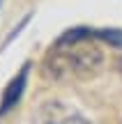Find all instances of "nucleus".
Listing matches in <instances>:
<instances>
[{
    "label": "nucleus",
    "mask_w": 122,
    "mask_h": 124,
    "mask_svg": "<svg viewBox=\"0 0 122 124\" xmlns=\"http://www.w3.org/2000/svg\"><path fill=\"white\" fill-rule=\"evenodd\" d=\"M95 37L88 28H74L65 32L58 39L55 48L46 58V69L53 78H67V76H92L104 62V55L95 44Z\"/></svg>",
    "instance_id": "nucleus-1"
},
{
    "label": "nucleus",
    "mask_w": 122,
    "mask_h": 124,
    "mask_svg": "<svg viewBox=\"0 0 122 124\" xmlns=\"http://www.w3.org/2000/svg\"><path fill=\"white\" fill-rule=\"evenodd\" d=\"M32 124H90V120L65 101H46L35 110Z\"/></svg>",
    "instance_id": "nucleus-2"
},
{
    "label": "nucleus",
    "mask_w": 122,
    "mask_h": 124,
    "mask_svg": "<svg viewBox=\"0 0 122 124\" xmlns=\"http://www.w3.org/2000/svg\"><path fill=\"white\" fill-rule=\"evenodd\" d=\"M28 69L30 67H23L21 71H18V76L12 80V83L5 87V94H2V101H0V115H5L7 110H12L14 106L18 103V99H21L23 90H25V83H28Z\"/></svg>",
    "instance_id": "nucleus-3"
},
{
    "label": "nucleus",
    "mask_w": 122,
    "mask_h": 124,
    "mask_svg": "<svg viewBox=\"0 0 122 124\" xmlns=\"http://www.w3.org/2000/svg\"><path fill=\"white\" fill-rule=\"evenodd\" d=\"M95 37L108 41V44H113V46H122V30H97Z\"/></svg>",
    "instance_id": "nucleus-4"
},
{
    "label": "nucleus",
    "mask_w": 122,
    "mask_h": 124,
    "mask_svg": "<svg viewBox=\"0 0 122 124\" xmlns=\"http://www.w3.org/2000/svg\"><path fill=\"white\" fill-rule=\"evenodd\" d=\"M28 23H30V14H28V16H25V18H21V21H18V25H16V28H14V30H12V32H9V37H7V39H5V44H9V41H12V39H16V35H18V32H21V30H23V28H25V25H28Z\"/></svg>",
    "instance_id": "nucleus-5"
},
{
    "label": "nucleus",
    "mask_w": 122,
    "mask_h": 124,
    "mask_svg": "<svg viewBox=\"0 0 122 124\" xmlns=\"http://www.w3.org/2000/svg\"><path fill=\"white\" fill-rule=\"evenodd\" d=\"M120 67H122V62H120Z\"/></svg>",
    "instance_id": "nucleus-6"
},
{
    "label": "nucleus",
    "mask_w": 122,
    "mask_h": 124,
    "mask_svg": "<svg viewBox=\"0 0 122 124\" xmlns=\"http://www.w3.org/2000/svg\"><path fill=\"white\" fill-rule=\"evenodd\" d=\"M0 2H2V0H0Z\"/></svg>",
    "instance_id": "nucleus-7"
}]
</instances>
